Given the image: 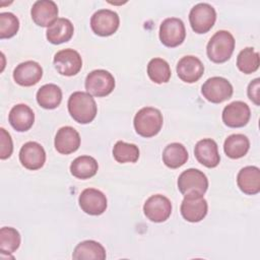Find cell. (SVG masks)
Here are the masks:
<instances>
[{
  "instance_id": "cell-12",
  "label": "cell",
  "mask_w": 260,
  "mask_h": 260,
  "mask_svg": "<svg viewBox=\"0 0 260 260\" xmlns=\"http://www.w3.org/2000/svg\"><path fill=\"white\" fill-rule=\"evenodd\" d=\"M78 203L82 211L89 215H101L108 206L106 195L94 188L84 189L79 195Z\"/></svg>"
},
{
  "instance_id": "cell-17",
  "label": "cell",
  "mask_w": 260,
  "mask_h": 260,
  "mask_svg": "<svg viewBox=\"0 0 260 260\" xmlns=\"http://www.w3.org/2000/svg\"><path fill=\"white\" fill-rule=\"evenodd\" d=\"M43 76V68L36 61H25L18 64L13 70L14 81L21 86H32Z\"/></svg>"
},
{
  "instance_id": "cell-20",
  "label": "cell",
  "mask_w": 260,
  "mask_h": 260,
  "mask_svg": "<svg viewBox=\"0 0 260 260\" xmlns=\"http://www.w3.org/2000/svg\"><path fill=\"white\" fill-rule=\"evenodd\" d=\"M55 148L61 154H70L80 146L79 133L71 126L61 127L55 136Z\"/></svg>"
},
{
  "instance_id": "cell-10",
  "label": "cell",
  "mask_w": 260,
  "mask_h": 260,
  "mask_svg": "<svg viewBox=\"0 0 260 260\" xmlns=\"http://www.w3.org/2000/svg\"><path fill=\"white\" fill-rule=\"evenodd\" d=\"M53 63L58 73L64 76L76 75L82 67L81 56L73 49H64L57 52Z\"/></svg>"
},
{
  "instance_id": "cell-3",
  "label": "cell",
  "mask_w": 260,
  "mask_h": 260,
  "mask_svg": "<svg viewBox=\"0 0 260 260\" xmlns=\"http://www.w3.org/2000/svg\"><path fill=\"white\" fill-rule=\"evenodd\" d=\"M235 50V39L228 30L216 31L209 40L206 53L208 58L214 63L228 61Z\"/></svg>"
},
{
  "instance_id": "cell-30",
  "label": "cell",
  "mask_w": 260,
  "mask_h": 260,
  "mask_svg": "<svg viewBox=\"0 0 260 260\" xmlns=\"http://www.w3.org/2000/svg\"><path fill=\"white\" fill-rule=\"evenodd\" d=\"M260 58L254 48L247 47L237 57V67L245 74H251L259 68Z\"/></svg>"
},
{
  "instance_id": "cell-11",
  "label": "cell",
  "mask_w": 260,
  "mask_h": 260,
  "mask_svg": "<svg viewBox=\"0 0 260 260\" xmlns=\"http://www.w3.org/2000/svg\"><path fill=\"white\" fill-rule=\"evenodd\" d=\"M143 212L150 221L162 222L172 213V203L168 197L161 194H155L146 199L143 205Z\"/></svg>"
},
{
  "instance_id": "cell-32",
  "label": "cell",
  "mask_w": 260,
  "mask_h": 260,
  "mask_svg": "<svg viewBox=\"0 0 260 260\" xmlns=\"http://www.w3.org/2000/svg\"><path fill=\"white\" fill-rule=\"evenodd\" d=\"M113 156L120 164L136 162L139 158V148L133 143H126L120 140L114 145Z\"/></svg>"
},
{
  "instance_id": "cell-2",
  "label": "cell",
  "mask_w": 260,
  "mask_h": 260,
  "mask_svg": "<svg viewBox=\"0 0 260 260\" xmlns=\"http://www.w3.org/2000/svg\"><path fill=\"white\" fill-rule=\"evenodd\" d=\"M162 123L164 119L160 111L152 107L140 109L133 120L136 133L145 138L155 136L160 131Z\"/></svg>"
},
{
  "instance_id": "cell-18",
  "label": "cell",
  "mask_w": 260,
  "mask_h": 260,
  "mask_svg": "<svg viewBox=\"0 0 260 260\" xmlns=\"http://www.w3.org/2000/svg\"><path fill=\"white\" fill-rule=\"evenodd\" d=\"M176 69L179 78L186 83L198 81L204 72V66L200 59L191 55L181 58Z\"/></svg>"
},
{
  "instance_id": "cell-4",
  "label": "cell",
  "mask_w": 260,
  "mask_h": 260,
  "mask_svg": "<svg viewBox=\"0 0 260 260\" xmlns=\"http://www.w3.org/2000/svg\"><path fill=\"white\" fill-rule=\"evenodd\" d=\"M178 188L184 196H203L208 188V179L203 172L188 169L179 176Z\"/></svg>"
},
{
  "instance_id": "cell-31",
  "label": "cell",
  "mask_w": 260,
  "mask_h": 260,
  "mask_svg": "<svg viewBox=\"0 0 260 260\" xmlns=\"http://www.w3.org/2000/svg\"><path fill=\"white\" fill-rule=\"evenodd\" d=\"M20 245V235L14 228L4 226L0 230V251L1 254H12Z\"/></svg>"
},
{
  "instance_id": "cell-26",
  "label": "cell",
  "mask_w": 260,
  "mask_h": 260,
  "mask_svg": "<svg viewBox=\"0 0 260 260\" xmlns=\"http://www.w3.org/2000/svg\"><path fill=\"white\" fill-rule=\"evenodd\" d=\"M188 151L182 143L168 144L162 151V161L170 169H178L188 160Z\"/></svg>"
},
{
  "instance_id": "cell-9",
  "label": "cell",
  "mask_w": 260,
  "mask_h": 260,
  "mask_svg": "<svg viewBox=\"0 0 260 260\" xmlns=\"http://www.w3.org/2000/svg\"><path fill=\"white\" fill-rule=\"evenodd\" d=\"M119 24L120 18L118 13L110 9H100L90 18V27L100 37L112 36L117 31Z\"/></svg>"
},
{
  "instance_id": "cell-28",
  "label": "cell",
  "mask_w": 260,
  "mask_h": 260,
  "mask_svg": "<svg viewBox=\"0 0 260 260\" xmlns=\"http://www.w3.org/2000/svg\"><path fill=\"white\" fill-rule=\"evenodd\" d=\"M250 148V141L244 134H232L223 143L224 153L233 159L241 158L247 154Z\"/></svg>"
},
{
  "instance_id": "cell-19",
  "label": "cell",
  "mask_w": 260,
  "mask_h": 260,
  "mask_svg": "<svg viewBox=\"0 0 260 260\" xmlns=\"http://www.w3.org/2000/svg\"><path fill=\"white\" fill-rule=\"evenodd\" d=\"M194 154L198 162L206 168H215L220 161L217 143L211 138L199 140L194 148Z\"/></svg>"
},
{
  "instance_id": "cell-24",
  "label": "cell",
  "mask_w": 260,
  "mask_h": 260,
  "mask_svg": "<svg viewBox=\"0 0 260 260\" xmlns=\"http://www.w3.org/2000/svg\"><path fill=\"white\" fill-rule=\"evenodd\" d=\"M99 169L95 158L89 155L76 157L70 165V173L77 179L86 180L93 177Z\"/></svg>"
},
{
  "instance_id": "cell-8",
  "label": "cell",
  "mask_w": 260,
  "mask_h": 260,
  "mask_svg": "<svg viewBox=\"0 0 260 260\" xmlns=\"http://www.w3.org/2000/svg\"><path fill=\"white\" fill-rule=\"evenodd\" d=\"M186 38L184 22L177 17L166 18L159 26V40L162 45L175 48L181 45Z\"/></svg>"
},
{
  "instance_id": "cell-29",
  "label": "cell",
  "mask_w": 260,
  "mask_h": 260,
  "mask_svg": "<svg viewBox=\"0 0 260 260\" xmlns=\"http://www.w3.org/2000/svg\"><path fill=\"white\" fill-rule=\"evenodd\" d=\"M147 75L151 81L157 84L170 80L172 72L169 63L161 58H153L147 64Z\"/></svg>"
},
{
  "instance_id": "cell-6",
  "label": "cell",
  "mask_w": 260,
  "mask_h": 260,
  "mask_svg": "<svg viewBox=\"0 0 260 260\" xmlns=\"http://www.w3.org/2000/svg\"><path fill=\"white\" fill-rule=\"evenodd\" d=\"M215 20V9L208 3H198L190 10V25L196 34H205L209 31L214 25Z\"/></svg>"
},
{
  "instance_id": "cell-5",
  "label": "cell",
  "mask_w": 260,
  "mask_h": 260,
  "mask_svg": "<svg viewBox=\"0 0 260 260\" xmlns=\"http://www.w3.org/2000/svg\"><path fill=\"white\" fill-rule=\"evenodd\" d=\"M84 85L86 92L93 96L103 98L114 90L115 78L109 71L96 69L87 74Z\"/></svg>"
},
{
  "instance_id": "cell-34",
  "label": "cell",
  "mask_w": 260,
  "mask_h": 260,
  "mask_svg": "<svg viewBox=\"0 0 260 260\" xmlns=\"http://www.w3.org/2000/svg\"><path fill=\"white\" fill-rule=\"evenodd\" d=\"M0 158L6 159L10 157L13 151V144L10 134L4 129L0 128Z\"/></svg>"
},
{
  "instance_id": "cell-27",
  "label": "cell",
  "mask_w": 260,
  "mask_h": 260,
  "mask_svg": "<svg viewBox=\"0 0 260 260\" xmlns=\"http://www.w3.org/2000/svg\"><path fill=\"white\" fill-rule=\"evenodd\" d=\"M61 101L62 90L56 84H45L41 86L37 92V102L44 109H56L61 104Z\"/></svg>"
},
{
  "instance_id": "cell-25",
  "label": "cell",
  "mask_w": 260,
  "mask_h": 260,
  "mask_svg": "<svg viewBox=\"0 0 260 260\" xmlns=\"http://www.w3.org/2000/svg\"><path fill=\"white\" fill-rule=\"evenodd\" d=\"M107 257L105 248L95 241L86 240L80 242L74 249L72 258L73 259H94V260H105Z\"/></svg>"
},
{
  "instance_id": "cell-14",
  "label": "cell",
  "mask_w": 260,
  "mask_h": 260,
  "mask_svg": "<svg viewBox=\"0 0 260 260\" xmlns=\"http://www.w3.org/2000/svg\"><path fill=\"white\" fill-rule=\"evenodd\" d=\"M19 161L27 170L36 171L41 169L46 161L44 147L36 141L24 143L19 150Z\"/></svg>"
},
{
  "instance_id": "cell-15",
  "label": "cell",
  "mask_w": 260,
  "mask_h": 260,
  "mask_svg": "<svg viewBox=\"0 0 260 260\" xmlns=\"http://www.w3.org/2000/svg\"><path fill=\"white\" fill-rule=\"evenodd\" d=\"M181 214L189 222H199L207 214L208 205L203 196H184L181 203Z\"/></svg>"
},
{
  "instance_id": "cell-7",
  "label": "cell",
  "mask_w": 260,
  "mask_h": 260,
  "mask_svg": "<svg viewBox=\"0 0 260 260\" xmlns=\"http://www.w3.org/2000/svg\"><path fill=\"white\" fill-rule=\"evenodd\" d=\"M234 92L231 82L220 76L208 78L201 87L202 95L210 103L220 104L232 98Z\"/></svg>"
},
{
  "instance_id": "cell-22",
  "label": "cell",
  "mask_w": 260,
  "mask_h": 260,
  "mask_svg": "<svg viewBox=\"0 0 260 260\" xmlns=\"http://www.w3.org/2000/svg\"><path fill=\"white\" fill-rule=\"evenodd\" d=\"M237 184L240 190L247 195H255L260 192V170L254 166L243 168L237 176Z\"/></svg>"
},
{
  "instance_id": "cell-16",
  "label": "cell",
  "mask_w": 260,
  "mask_h": 260,
  "mask_svg": "<svg viewBox=\"0 0 260 260\" xmlns=\"http://www.w3.org/2000/svg\"><path fill=\"white\" fill-rule=\"evenodd\" d=\"M58 6L52 0H39L32 4L30 15L34 22L43 27H49L58 19Z\"/></svg>"
},
{
  "instance_id": "cell-1",
  "label": "cell",
  "mask_w": 260,
  "mask_h": 260,
  "mask_svg": "<svg viewBox=\"0 0 260 260\" xmlns=\"http://www.w3.org/2000/svg\"><path fill=\"white\" fill-rule=\"evenodd\" d=\"M68 112L77 123L92 122L98 113V107L91 94L85 91H75L68 99Z\"/></svg>"
},
{
  "instance_id": "cell-13",
  "label": "cell",
  "mask_w": 260,
  "mask_h": 260,
  "mask_svg": "<svg viewBox=\"0 0 260 260\" xmlns=\"http://www.w3.org/2000/svg\"><path fill=\"white\" fill-rule=\"evenodd\" d=\"M222 122L231 128H240L248 124L251 111L249 106L241 101H235L224 107L222 111Z\"/></svg>"
},
{
  "instance_id": "cell-35",
  "label": "cell",
  "mask_w": 260,
  "mask_h": 260,
  "mask_svg": "<svg viewBox=\"0 0 260 260\" xmlns=\"http://www.w3.org/2000/svg\"><path fill=\"white\" fill-rule=\"evenodd\" d=\"M259 88H260V79H259V78H255L254 80H252V81L249 83L248 89H247V93H248L249 99H250L256 106H259V105H260Z\"/></svg>"
},
{
  "instance_id": "cell-21",
  "label": "cell",
  "mask_w": 260,
  "mask_h": 260,
  "mask_svg": "<svg viewBox=\"0 0 260 260\" xmlns=\"http://www.w3.org/2000/svg\"><path fill=\"white\" fill-rule=\"evenodd\" d=\"M8 121L13 129L18 132H25L31 128L35 122L32 110L24 105L18 104L12 107L8 115Z\"/></svg>"
},
{
  "instance_id": "cell-23",
  "label": "cell",
  "mask_w": 260,
  "mask_h": 260,
  "mask_svg": "<svg viewBox=\"0 0 260 260\" xmlns=\"http://www.w3.org/2000/svg\"><path fill=\"white\" fill-rule=\"evenodd\" d=\"M74 32L72 22L67 18H58L53 24H51L46 31L47 40L54 45H60L68 42Z\"/></svg>"
},
{
  "instance_id": "cell-33",
  "label": "cell",
  "mask_w": 260,
  "mask_h": 260,
  "mask_svg": "<svg viewBox=\"0 0 260 260\" xmlns=\"http://www.w3.org/2000/svg\"><path fill=\"white\" fill-rule=\"evenodd\" d=\"M19 20L11 12L0 13V39H9L17 34Z\"/></svg>"
}]
</instances>
